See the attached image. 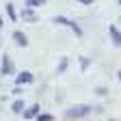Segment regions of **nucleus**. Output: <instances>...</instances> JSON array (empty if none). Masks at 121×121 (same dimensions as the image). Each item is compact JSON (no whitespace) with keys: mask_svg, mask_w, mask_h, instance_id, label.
I'll return each mask as SVG.
<instances>
[{"mask_svg":"<svg viewBox=\"0 0 121 121\" xmlns=\"http://www.w3.org/2000/svg\"><path fill=\"white\" fill-rule=\"evenodd\" d=\"M91 110H93V108H91V106L89 104H80V106H73V108H67V117L69 119H82V117H86Z\"/></svg>","mask_w":121,"mask_h":121,"instance_id":"f257e3e1","label":"nucleus"},{"mask_svg":"<svg viewBox=\"0 0 121 121\" xmlns=\"http://www.w3.org/2000/svg\"><path fill=\"white\" fill-rule=\"evenodd\" d=\"M15 71V65H13V60L9 54H2V60H0V73L2 76H11Z\"/></svg>","mask_w":121,"mask_h":121,"instance_id":"f03ea898","label":"nucleus"},{"mask_svg":"<svg viewBox=\"0 0 121 121\" xmlns=\"http://www.w3.org/2000/svg\"><path fill=\"white\" fill-rule=\"evenodd\" d=\"M33 82H35V76L30 73V71H22V73L15 76V84H17V86H22V84H33Z\"/></svg>","mask_w":121,"mask_h":121,"instance_id":"7ed1b4c3","label":"nucleus"},{"mask_svg":"<svg viewBox=\"0 0 121 121\" xmlns=\"http://www.w3.org/2000/svg\"><path fill=\"white\" fill-rule=\"evenodd\" d=\"M108 35H110V39H112V43L115 45H119L121 48V30L112 24V26H108Z\"/></svg>","mask_w":121,"mask_h":121,"instance_id":"20e7f679","label":"nucleus"},{"mask_svg":"<svg viewBox=\"0 0 121 121\" xmlns=\"http://www.w3.org/2000/svg\"><path fill=\"white\" fill-rule=\"evenodd\" d=\"M22 20H24V22H28V24H35L39 17H37V13L30 9V7H26V9L22 11Z\"/></svg>","mask_w":121,"mask_h":121,"instance_id":"39448f33","label":"nucleus"},{"mask_svg":"<svg viewBox=\"0 0 121 121\" xmlns=\"http://www.w3.org/2000/svg\"><path fill=\"white\" fill-rule=\"evenodd\" d=\"M13 41L20 45V48H26L28 45V37H26V33H22V30H15L13 33Z\"/></svg>","mask_w":121,"mask_h":121,"instance_id":"423d86ee","label":"nucleus"},{"mask_svg":"<svg viewBox=\"0 0 121 121\" xmlns=\"http://www.w3.org/2000/svg\"><path fill=\"white\" fill-rule=\"evenodd\" d=\"M39 110H41V108H39V104H33L30 108H24L22 115H24V119H35V117L39 115Z\"/></svg>","mask_w":121,"mask_h":121,"instance_id":"0eeeda50","label":"nucleus"},{"mask_svg":"<svg viewBox=\"0 0 121 121\" xmlns=\"http://www.w3.org/2000/svg\"><path fill=\"white\" fill-rule=\"evenodd\" d=\"M24 108H26V102L24 99H15L13 104H11V110L17 115V112H24Z\"/></svg>","mask_w":121,"mask_h":121,"instance_id":"6e6552de","label":"nucleus"},{"mask_svg":"<svg viewBox=\"0 0 121 121\" xmlns=\"http://www.w3.org/2000/svg\"><path fill=\"white\" fill-rule=\"evenodd\" d=\"M67 67H69V58H67V56H63V58L58 60V67H56V73H58V76H60V73H65V71H67Z\"/></svg>","mask_w":121,"mask_h":121,"instance_id":"1a4fd4ad","label":"nucleus"},{"mask_svg":"<svg viewBox=\"0 0 121 121\" xmlns=\"http://www.w3.org/2000/svg\"><path fill=\"white\" fill-rule=\"evenodd\" d=\"M67 28H71V30H73V35H76V37H82V35H84V33H82V28H80L78 24H76L73 20H69V24H67Z\"/></svg>","mask_w":121,"mask_h":121,"instance_id":"9d476101","label":"nucleus"},{"mask_svg":"<svg viewBox=\"0 0 121 121\" xmlns=\"http://www.w3.org/2000/svg\"><path fill=\"white\" fill-rule=\"evenodd\" d=\"M7 15H9V20H13V22H17V13H15V7L11 4V2H7Z\"/></svg>","mask_w":121,"mask_h":121,"instance_id":"9b49d317","label":"nucleus"},{"mask_svg":"<svg viewBox=\"0 0 121 121\" xmlns=\"http://www.w3.org/2000/svg\"><path fill=\"white\" fill-rule=\"evenodd\" d=\"M35 121H54V117H52L50 112H39V115L35 117Z\"/></svg>","mask_w":121,"mask_h":121,"instance_id":"f8f14e48","label":"nucleus"},{"mask_svg":"<svg viewBox=\"0 0 121 121\" xmlns=\"http://www.w3.org/2000/svg\"><path fill=\"white\" fill-rule=\"evenodd\" d=\"M52 22H54V24H60V26H67V24H69V20H67V17H63V15H54Z\"/></svg>","mask_w":121,"mask_h":121,"instance_id":"ddd939ff","label":"nucleus"},{"mask_svg":"<svg viewBox=\"0 0 121 121\" xmlns=\"http://www.w3.org/2000/svg\"><path fill=\"white\" fill-rule=\"evenodd\" d=\"M89 65H91V60H89L86 56H80V71H86Z\"/></svg>","mask_w":121,"mask_h":121,"instance_id":"4468645a","label":"nucleus"},{"mask_svg":"<svg viewBox=\"0 0 121 121\" xmlns=\"http://www.w3.org/2000/svg\"><path fill=\"white\" fill-rule=\"evenodd\" d=\"M45 4V0H26V7H30V9H33V7H43Z\"/></svg>","mask_w":121,"mask_h":121,"instance_id":"2eb2a0df","label":"nucleus"},{"mask_svg":"<svg viewBox=\"0 0 121 121\" xmlns=\"http://www.w3.org/2000/svg\"><path fill=\"white\" fill-rule=\"evenodd\" d=\"M106 93H108V89H106V86H104V89H102V86L95 89V95H106Z\"/></svg>","mask_w":121,"mask_h":121,"instance_id":"dca6fc26","label":"nucleus"},{"mask_svg":"<svg viewBox=\"0 0 121 121\" xmlns=\"http://www.w3.org/2000/svg\"><path fill=\"white\" fill-rule=\"evenodd\" d=\"M78 2H80V4H93L95 0H78Z\"/></svg>","mask_w":121,"mask_h":121,"instance_id":"f3484780","label":"nucleus"},{"mask_svg":"<svg viewBox=\"0 0 121 121\" xmlns=\"http://www.w3.org/2000/svg\"><path fill=\"white\" fill-rule=\"evenodd\" d=\"M117 78H119V82H121V69H119V71H117Z\"/></svg>","mask_w":121,"mask_h":121,"instance_id":"a211bd4d","label":"nucleus"},{"mask_svg":"<svg viewBox=\"0 0 121 121\" xmlns=\"http://www.w3.org/2000/svg\"><path fill=\"white\" fill-rule=\"evenodd\" d=\"M108 121H119V119H108Z\"/></svg>","mask_w":121,"mask_h":121,"instance_id":"6ab92c4d","label":"nucleus"},{"mask_svg":"<svg viewBox=\"0 0 121 121\" xmlns=\"http://www.w3.org/2000/svg\"><path fill=\"white\" fill-rule=\"evenodd\" d=\"M119 7H121V0H119Z\"/></svg>","mask_w":121,"mask_h":121,"instance_id":"aec40b11","label":"nucleus"}]
</instances>
